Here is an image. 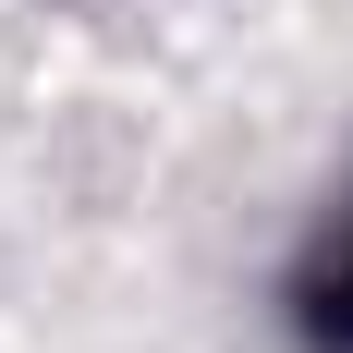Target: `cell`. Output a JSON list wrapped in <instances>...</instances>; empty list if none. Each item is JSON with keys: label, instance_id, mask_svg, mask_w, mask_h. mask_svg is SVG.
<instances>
[{"label": "cell", "instance_id": "obj_1", "mask_svg": "<svg viewBox=\"0 0 353 353\" xmlns=\"http://www.w3.org/2000/svg\"><path fill=\"white\" fill-rule=\"evenodd\" d=\"M292 317H305V341H317V353H353V208L329 219L317 268L292 281Z\"/></svg>", "mask_w": 353, "mask_h": 353}]
</instances>
